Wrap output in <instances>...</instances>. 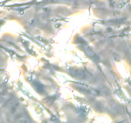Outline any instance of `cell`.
<instances>
[{
  "instance_id": "obj_2",
  "label": "cell",
  "mask_w": 131,
  "mask_h": 123,
  "mask_svg": "<svg viewBox=\"0 0 131 123\" xmlns=\"http://www.w3.org/2000/svg\"><path fill=\"white\" fill-rule=\"evenodd\" d=\"M83 48L84 49V52L88 55V56H91V57H93L94 56H95V52L93 50V49L92 48L91 46H90L89 45L86 44H84L83 45Z\"/></svg>"
},
{
  "instance_id": "obj_1",
  "label": "cell",
  "mask_w": 131,
  "mask_h": 123,
  "mask_svg": "<svg viewBox=\"0 0 131 123\" xmlns=\"http://www.w3.org/2000/svg\"><path fill=\"white\" fill-rule=\"evenodd\" d=\"M69 73L74 78H78V79H82L85 76V72L80 68H70V70H69Z\"/></svg>"
}]
</instances>
